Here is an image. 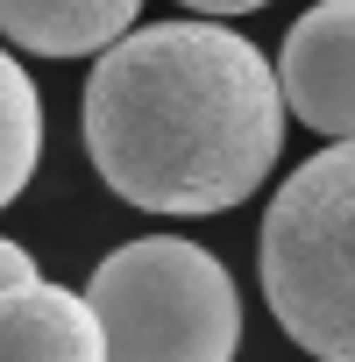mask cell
<instances>
[{
	"instance_id": "9",
	"label": "cell",
	"mask_w": 355,
	"mask_h": 362,
	"mask_svg": "<svg viewBox=\"0 0 355 362\" xmlns=\"http://www.w3.org/2000/svg\"><path fill=\"white\" fill-rule=\"evenodd\" d=\"M178 8H192V15H256L270 0H178Z\"/></svg>"
},
{
	"instance_id": "7",
	"label": "cell",
	"mask_w": 355,
	"mask_h": 362,
	"mask_svg": "<svg viewBox=\"0 0 355 362\" xmlns=\"http://www.w3.org/2000/svg\"><path fill=\"white\" fill-rule=\"evenodd\" d=\"M36 163H43V93L22 71V57L0 50V214L29 192Z\"/></svg>"
},
{
	"instance_id": "2",
	"label": "cell",
	"mask_w": 355,
	"mask_h": 362,
	"mask_svg": "<svg viewBox=\"0 0 355 362\" xmlns=\"http://www.w3.org/2000/svg\"><path fill=\"white\" fill-rule=\"evenodd\" d=\"M263 298L313 362H355V135L277 185L263 214Z\"/></svg>"
},
{
	"instance_id": "1",
	"label": "cell",
	"mask_w": 355,
	"mask_h": 362,
	"mask_svg": "<svg viewBox=\"0 0 355 362\" xmlns=\"http://www.w3.org/2000/svg\"><path fill=\"white\" fill-rule=\"evenodd\" d=\"M284 78L228 22H149L86 78V156L142 214L206 221L242 206L284 149Z\"/></svg>"
},
{
	"instance_id": "5",
	"label": "cell",
	"mask_w": 355,
	"mask_h": 362,
	"mask_svg": "<svg viewBox=\"0 0 355 362\" xmlns=\"http://www.w3.org/2000/svg\"><path fill=\"white\" fill-rule=\"evenodd\" d=\"M0 362H107V327L93 298L29 277L0 291Z\"/></svg>"
},
{
	"instance_id": "4",
	"label": "cell",
	"mask_w": 355,
	"mask_h": 362,
	"mask_svg": "<svg viewBox=\"0 0 355 362\" xmlns=\"http://www.w3.org/2000/svg\"><path fill=\"white\" fill-rule=\"evenodd\" d=\"M277 78H284L291 114L313 135L327 142L355 135V0H320L291 22L277 50Z\"/></svg>"
},
{
	"instance_id": "8",
	"label": "cell",
	"mask_w": 355,
	"mask_h": 362,
	"mask_svg": "<svg viewBox=\"0 0 355 362\" xmlns=\"http://www.w3.org/2000/svg\"><path fill=\"white\" fill-rule=\"evenodd\" d=\"M29 277H36V256H29L22 242L0 235V291H15V284H29Z\"/></svg>"
},
{
	"instance_id": "3",
	"label": "cell",
	"mask_w": 355,
	"mask_h": 362,
	"mask_svg": "<svg viewBox=\"0 0 355 362\" xmlns=\"http://www.w3.org/2000/svg\"><path fill=\"white\" fill-rule=\"evenodd\" d=\"M107 362H235L242 291L228 263L185 235H142L114 249L86 284Z\"/></svg>"
},
{
	"instance_id": "6",
	"label": "cell",
	"mask_w": 355,
	"mask_h": 362,
	"mask_svg": "<svg viewBox=\"0 0 355 362\" xmlns=\"http://www.w3.org/2000/svg\"><path fill=\"white\" fill-rule=\"evenodd\" d=\"M142 15V0H0V36L29 57H100Z\"/></svg>"
}]
</instances>
